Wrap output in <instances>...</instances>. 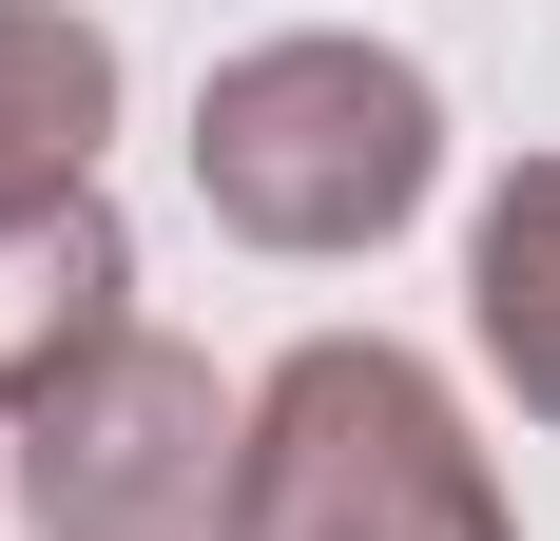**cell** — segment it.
I'll return each instance as SVG.
<instances>
[{
	"instance_id": "obj_2",
	"label": "cell",
	"mask_w": 560,
	"mask_h": 541,
	"mask_svg": "<svg viewBox=\"0 0 560 541\" xmlns=\"http://www.w3.org/2000/svg\"><path fill=\"white\" fill-rule=\"evenodd\" d=\"M232 541H522L483 445H464L445 368L387 348V329H310L271 387H252V503Z\"/></svg>"
},
{
	"instance_id": "obj_3",
	"label": "cell",
	"mask_w": 560,
	"mask_h": 541,
	"mask_svg": "<svg viewBox=\"0 0 560 541\" xmlns=\"http://www.w3.org/2000/svg\"><path fill=\"white\" fill-rule=\"evenodd\" d=\"M0 503L20 541H232L252 503V406H232L174 329H116L97 368H58L0 426Z\"/></svg>"
},
{
	"instance_id": "obj_1",
	"label": "cell",
	"mask_w": 560,
	"mask_h": 541,
	"mask_svg": "<svg viewBox=\"0 0 560 541\" xmlns=\"http://www.w3.org/2000/svg\"><path fill=\"white\" fill-rule=\"evenodd\" d=\"M194 194L213 232L252 252L329 270V252H387L425 194H445V97H425V58L406 39H252L213 58V97H194Z\"/></svg>"
},
{
	"instance_id": "obj_5",
	"label": "cell",
	"mask_w": 560,
	"mask_h": 541,
	"mask_svg": "<svg viewBox=\"0 0 560 541\" xmlns=\"http://www.w3.org/2000/svg\"><path fill=\"white\" fill-rule=\"evenodd\" d=\"M116 136V39L78 0H0V214L20 194H78Z\"/></svg>"
},
{
	"instance_id": "obj_4",
	"label": "cell",
	"mask_w": 560,
	"mask_h": 541,
	"mask_svg": "<svg viewBox=\"0 0 560 541\" xmlns=\"http://www.w3.org/2000/svg\"><path fill=\"white\" fill-rule=\"evenodd\" d=\"M116 329H136V232H116V194L97 174H78V194H20V214H0V426H20L58 368H97Z\"/></svg>"
},
{
	"instance_id": "obj_6",
	"label": "cell",
	"mask_w": 560,
	"mask_h": 541,
	"mask_svg": "<svg viewBox=\"0 0 560 541\" xmlns=\"http://www.w3.org/2000/svg\"><path fill=\"white\" fill-rule=\"evenodd\" d=\"M464 329H483V368L522 387V426H560V156H522L464 232Z\"/></svg>"
}]
</instances>
